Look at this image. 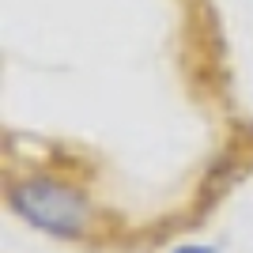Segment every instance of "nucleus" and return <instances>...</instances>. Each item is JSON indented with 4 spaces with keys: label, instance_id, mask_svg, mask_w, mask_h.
Segmentation results:
<instances>
[{
    "label": "nucleus",
    "instance_id": "1",
    "mask_svg": "<svg viewBox=\"0 0 253 253\" xmlns=\"http://www.w3.org/2000/svg\"><path fill=\"white\" fill-rule=\"evenodd\" d=\"M4 201L15 219H23L31 231L57 238V242H91L102 231L95 197L80 181L49 174V170L11 178L4 185Z\"/></svg>",
    "mask_w": 253,
    "mask_h": 253
},
{
    "label": "nucleus",
    "instance_id": "2",
    "mask_svg": "<svg viewBox=\"0 0 253 253\" xmlns=\"http://www.w3.org/2000/svg\"><path fill=\"white\" fill-rule=\"evenodd\" d=\"M167 253H219L211 242H181V246H174V250H167Z\"/></svg>",
    "mask_w": 253,
    "mask_h": 253
}]
</instances>
